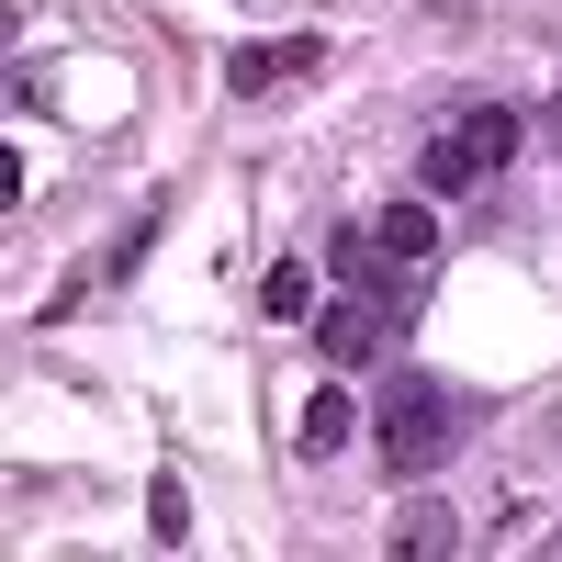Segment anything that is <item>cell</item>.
<instances>
[{"label":"cell","mask_w":562,"mask_h":562,"mask_svg":"<svg viewBox=\"0 0 562 562\" xmlns=\"http://www.w3.org/2000/svg\"><path fill=\"white\" fill-rule=\"evenodd\" d=\"M371 450H383V473H439V461L461 450V416H450V394L439 383H416V371H405V383L383 394V416H371Z\"/></svg>","instance_id":"1"},{"label":"cell","mask_w":562,"mask_h":562,"mask_svg":"<svg viewBox=\"0 0 562 562\" xmlns=\"http://www.w3.org/2000/svg\"><path fill=\"white\" fill-rule=\"evenodd\" d=\"M484 169H495V158H484L473 135H461V113H450V124L428 135V158H416V192H473Z\"/></svg>","instance_id":"5"},{"label":"cell","mask_w":562,"mask_h":562,"mask_svg":"<svg viewBox=\"0 0 562 562\" xmlns=\"http://www.w3.org/2000/svg\"><path fill=\"white\" fill-rule=\"evenodd\" d=\"M394 551H450V506H405V518H394Z\"/></svg>","instance_id":"9"},{"label":"cell","mask_w":562,"mask_h":562,"mask_svg":"<svg viewBox=\"0 0 562 562\" xmlns=\"http://www.w3.org/2000/svg\"><path fill=\"white\" fill-rule=\"evenodd\" d=\"M293 439H304V461H338V450L360 439V405H349V383H326V394L304 405V428H293Z\"/></svg>","instance_id":"6"},{"label":"cell","mask_w":562,"mask_h":562,"mask_svg":"<svg viewBox=\"0 0 562 562\" xmlns=\"http://www.w3.org/2000/svg\"><path fill=\"white\" fill-rule=\"evenodd\" d=\"M147 529H158V551H180V540H192V495H180L169 473L147 484Z\"/></svg>","instance_id":"8"},{"label":"cell","mask_w":562,"mask_h":562,"mask_svg":"<svg viewBox=\"0 0 562 562\" xmlns=\"http://www.w3.org/2000/svg\"><path fill=\"white\" fill-rule=\"evenodd\" d=\"M394 338H405V304H394V293H360V281H349L338 304H315V349H326V371H371Z\"/></svg>","instance_id":"2"},{"label":"cell","mask_w":562,"mask_h":562,"mask_svg":"<svg viewBox=\"0 0 562 562\" xmlns=\"http://www.w3.org/2000/svg\"><path fill=\"white\" fill-rule=\"evenodd\" d=\"M371 237H383V259H405V270H428V248H439V214H428V192H416V203H394L383 225H371Z\"/></svg>","instance_id":"7"},{"label":"cell","mask_w":562,"mask_h":562,"mask_svg":"<svg viewBox=\"0 0 562 562\" xmlns=\"http://www.w3.org/2000/svg\"><path fill=\"white\" fill-rule=\"evenodd\" d=\"M315 293H326V259H270L259 270V315L270 326H315Z\"/></svg>","instance_id":"4"},{"label":"cell","mask_w":562,"mask_h":562,"mask_svg":"<svg viewBox=\"0 0 562 562\" xmlns=\"http://www.w3.org/2000/svg\"><path fill=\"white\" fill-rule=\"evenodd\" d=\"M304 68H326V45H315V34H281V45H237V57H225V90H281V79H304Z\"/></svg>","instance_id":"3"},{"label":"cell","mask_w":562,"mask_h":562,"mask_svg":"<svg viewBox=\"0 0 562 562\" xmlns=\"http://www.w3.org/2000/svg\"><path fill=\"white\" fill-rule=\"evenodd\" d=\"M551 135H562V102H551Z\"/></svg>","instance_id":"10"}]
</instances>
